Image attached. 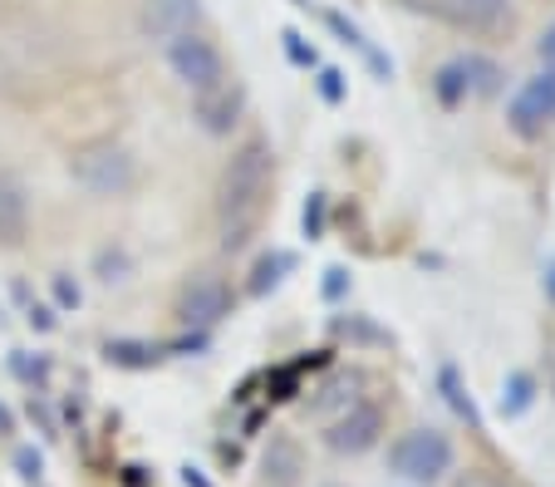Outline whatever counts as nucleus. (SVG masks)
<instances>
[{
    "label": "nucleus",
    "mask_w": 555,
    "mask_h": 487,
    "mask_svg": "<svg viewBox=\"0 0 555 487\" xmlns=\"http://www.w3.org/2000/svg\"><path fill=\"white\" fill-rule=\"evenodd\" d=\"M438 380H442V389H448V403H452V409H457V413H462V419H467L472 428H482V419H477V403H472V394L462 389L457 370H452V364H448V370H442Z\"/></svg>",
    "instance_id": "f3484780"
},
{
    "label": "nucleus",
    "mask_w": 555,
    "mask_h": 487,
    "mask_svg": "<svg viewBox=\"0 0 555 487\" xmlns=\"http://www.w3.org/2000/svg\"><path fill=\"white\" fill-rule=\"evenodd\" d=\"M182 487H211V483H207V477H202V473H197V467H192V463H188V467H182Z\"/></svg>",
    "instance_id": "cd10ccee"
},
{
    "label": "nucleus",
    "mask_w": 555,
    "mask_h": 487,
    "mask_svg": "<svg viewBox=\"0 0 555 487\" xmlns=\"http://www.w3.org/2000/svg\"><path fill=\"white\" fill-rule=\"evenodd\" d=\"M541 291H545V300H551V306H555V261L545 266V275H541Z\"/></svg>",
    "instance_id": "c85d7f7f"
},
{
    "label": "nucleus",
    "mask_w": 555,
    "mask_h": 487,
    "mask_svg": "<svg viewBox=\"0 0 555 487\" xmlns=\"http://www.w3.org/2000/svg\"><path fill=\"white\" fill-rule=\"evenodd\" d=\"M314 85H320V99H325V104H339V99H345V75H339V69H320Z\"/></svg>",
    "instance_id": "aec40b11"
},
{
    "label": "nucleus",
    "mask_w": 555,
    "mask_h": 487,
    "mask_svg": "<svg viewBox=\"0 0 555 487\" xmlns=\"http://www.w3.org/2000/svg\"><path fill=\"white\" fill-rule=\"evenodd\" d=\"M281 40H285V54H291V60L300 64V69H310V64H314V50H305V40H300V35H295V30H285Z\"/></svg>",
    "instance_id": "412c9836"
},
{
    "label": "nucleus",
    "mask_w": 555,
    "mask_h": 487,
    "mask_svg": "<svg viewBox=\"0 0 555 487\" xmlns=\"http://www.w3.org/2000/svg\"><path fill=\"white\" fill-rule=\"evenodd\" d=\"M5 434H15V419H11V409L0 403V438H5Z\"/></svg>",
    "instance_id": "c756f323"
},
{
    "label": "nucleus",
    "mask_w": 555,
    "mask_h": 487,
    "mask_svg": "<svg viewBox=\"0 0 555 487\" xmlns=\"http://www.w3.org/2000/svg\"><path fill=\"white\" fill-rule=\"evenodd\" d=\"M506 128L521 143H541L555 128V64H541L531 79H521L506 104Z\"/></svg>",
    "instance_id": "39448f33"
},
{
    "label": "nucleus",
    "mask_w": 555,
    "mask_h": 487,
    "mask_svg": "<svg viewBox=\"0 0 555 487\" xmlns=\"http://www.w3.org/2000/svg\"><path fill=\"white\" fill-rule=\"evenodd\" d=\"M320 487H339V483H320Z\"/></svg>",
    "instance_id": "7c9ffc66"
},
{
    "label": "nucleus",
    "mask_w": 555,
    "mask_h": 487,
    "mask_svg": "<svg viewBox=\"0 0 555 487\" xmlns=\"http://www.w3.org/2000/svg\"><path fill=\"white\" fill-rule=\"evenodd\" d=\"M261 473H266V483H275V487H291L295 477L305 473V453H300V444H295L291 434H275L271 444H266Z\"/></svg>",
    "instance_id": "f8f14e48"
},
{
    "label": "nucleus",
    "mask_w": 555,
    "mask_h": 487,
    "mask_svg": "<svg viewBox=\"0 0 555 487\" xmlns=\"http://www.w3.org/2000/svg\"><path fill=\"white\" fill-rule=\"evenodd\" d=\"M231 310H236V291H231L221 275H211V271H197L188 286L178 291V325H188L192 335L217 330Z\"/></svg>",
    "instance_id": "423d86ee"
},
{
    "label": "nucleus",
    "mask_w": 555,
    "mask_h": 487,
    "mask_svg": "<svg viewBox=\"0 0 555 487\" xmlns=\"http://www.w3.org/2000/svg\"><path fill=\"white\" fill-rule=\"evenodd\" d=\"M104 355H108V364H118V370H153V364L163 360V350L147 345V339H108Z\"/></svg>",
    "instance_id": "4468645a"
},
{
    "label": "nucleus",
    "mask_w": 555,
    "mask_h": 487,
    "mask_svg": "<svg viewBox=\"0 0 555 487\" xmlns=\"http://www.w3.org/2000/svg\"><path fill=\"white\" fill-rule=\"evenodd\" d=\"M163 54H168V69L172 79H178L188 94H207V89L227 85V54H221V44L211 40V35H202L197 25L182 35H172V40H163Z\"/></svg>",
    "instance_id": "20e7f679"
},
{
    "label": "nucleus",
    "mask_w": 555,
    "mask_h": 487,
    "mask_svg": "<svg viewBox=\"0 0 555 487\" xmlns=\"http://www.w3.org/2000/svg\"><path fill=\"white\" fill-rule=\"evenodd\" d=\"M535 54H541V64H555V21L541 30V44H535Z\"/></svg>",
    "instance_id": "b1692460"
},
{
    "label": "nucleus",
    "mask_w": 555,
    "mask_h": 487,
    "mask_svg": "<svg viewBox=\"0 0 555 487\" xmlns=\"http://www.w3.org/2000/svg\"><path fill=\"white\" fill-rule=\"evenodd\" d=\"M271 188H275V149L266 138H246L217 178L221 252H242L256 236V227L266 217V202H271Z\"/></svg>",
    "instance_id": "f257e3e1"
},
{
    "label": "nucleus",
    "mask_w": 555,
    "mask_h": 487,
    "mask_svg": "<svg viewBox=\"0 0 555 487\" xmlns=\"http://www.w3.org/2000/svg\"><path fill=\"white\" fill-rule=\"evenodd\" d=\"M384 428H388L384 403L378 399H354L335 424L325 428V448L330 453H339V458H359V453H369V448H378Z\"/></svg>",
    "instance_id": "0eeeda50"
},
{
    "label": "nucleus",
    "mask_w": 555,
    "mask_h": 487,
    "mask_svg": "<svg viewBox=\"0 0 555 487\" xmlns=\"http://www.w3.org/2000/svg\"><path fill=\"white\" fill-rule=\"evenodd\" d=\"M452 463H457V448H452V438L433 424H418L388 444V473L413 483V487H438L442 477L452 473Z\"/></svg>",
    "instance_id": "7ed1b4c3"
},
{
    "label": "nucleus",
    "mask_w": 555,
    "mask_h": 487,
    "mask_svg": "<svg viewBox=\"0 0 555 487\" xmlns=\"http://www.w3.org/2000/svg\"><path fill=\"white\" fill-rule=\"evenodd\" d=\"M457 487H502V483H496L492 473H467V477H462Z\"/></svg>",
    "instance_id": "a878e982"
},
{
    "label": "nucleus",
    "mask_w": 555,
    "mask_h": 487,
    "mask_svg": "<svg viewBox=\"0 0 555 487\" xmlns=\"http://www.w3.org/2000/svg\"><path fill=\"white\" fill-rule=\"evenodd\" d=\"M202 15V0H138V35L143 40H172V35L192 30Z\"/></svg>",
    "instance_id": "9d476101"
},
{
    "label": "nucleus",
    "mask_w": 555,
    "mask_h": 487,
    "mask_svg": "<svg viewBox=\"0 0 555 487\" xmlns=\"http://www.w3.org/2000/svg\"><path fill=\"white\" fill-rule=\"evenodd\" d=\"M69 178L89 192V197H128L138 188V158L118 138H94L69 153Z\"/></svg>",
    "instance_id": "f03ea898"
},
{
    "label": "nucleus",
    "mask_w": 555,
    "mask_h": 487,
    "mask_svg": "<svg viewBox=\"0 0 555 487\" xmlns=\"http://www.w3.org/2000/svg\"><path fill=\"white\" fill-rule=\"evenodd\" d=\"M291 271H295V256H291V252H271V256H261V261H256V271H251V281H246V291H251V296H266V291H275Z\"/></svg>",
    "instance_id": "2eb2a0df"
},
{
    "label": "nucleus",
    "mask_w": 555,
    "mask_h": 487,
    "mask_svg": "<svg viewBox=\"0 0 555 487\" xmlns=\"http://www.w3.org/2000/svg\"><path fill=\"white\" fill-rule=\"evenodd\" d=\"M99 281H104V286L128 281V252L124 246H104V252H99Z\"/></svg>",
    "instance_id": "a211bd4d"
},
{
    "label": "nucleus",
    "mask_w": 555,
    "mask_h": 487,
    "mask_svg": "<svg viewBox=\"0 0 555 487\" xmlns=\"http://www.w3.org/2000/svg\"><path fill=\"white\" fill-rule=\"evenodd\" d=\"M15 467H21V477H40L44 458L35 453V448H21V453H15Z\"/></svg>",
    "instance_id": "4be33fe9"
},
{
    "label": "nucleus",
    "mask_w": 555,
    "mask_h": 487,
    "mask_svg": "<svg viewBox=\"0 0 555 487\" xmlns=\"http://www.w3.org/2000/svg\"><path fill=\"white\" fill-rule=\"evenodd\" d=\"M54 300L60 306H79V286H74L69 275H54Z\"/></svg>",
    "instance_id": "5701e85b"
},
{
    "label": "nucleus",
    "mask_w": 555,
    "mask_h": 487,
    "mask_svg": "<svg viewBox=\"0 0 555 487\" xmlns=\"http://www.w3.org/2000/svg\"><path fill=\"white\" fill-rule=\"evenodd\" d=\"M496 79V64L477 60V54H462V60H448L433 75V94H438L442 108H462L472 94H487Z\"/></svg>",
    "instance_id": "6e6552de"
},
{
    "label": "nucleus",
    "mask_w": 555,
    "mask_h": 487,
    "mask_svg": "<svg viewBox=\"0 0 555 487\" xmlns=\"http://www.w3.org/2000/svg\"><path fill=\"white\" fill-rule=\"evenodd\" d=\"M325 275H330V281H325V296H339V291H345V271L335 266V271H325Z\"/></svg>",
    "instance_id": "bb28decb"
},
{
    "label": "nucleus",
    "mask_w": 555,
    "mask_h": 487,
    "mask_svg": "<svg viewBox=\"0 0 555 487\" xmlns=\"http://www.w3.org/2000/svg\"><path fill=\"white\" fill-rule=\"evenodd\" d=\"M246 118V89L242 85H217L207 94H192V124L207 138H231V128Z\"/></svg>",
    "instance_id": "1a4fd4ad"
},
{
    "label": "nucleus",
    "mask_w": 555,
    "mask_h": 487,
    "mask_svg": "<svg viewBox=\"0 0 555 487\" xmlns=\"http://www.w3.org/2000/svg\"><path fill=\"white\" fill-rule=\"evenodd\" d=\"M30 325H40V330H54V310H50V306H30Z\"/></svg>",
    "instance_id": "393cba45"
},
{
    "label": "nucleus",
    "mask_w": 555,
    "mask_h": 487,
    "mask_svg": "<svg viewBox=\"0 0 555 487\" xmlns=\"http://www.w3.org/2000/svg\"><path fill=\"white\" fill-rule=\"evenodd\" d=\"M531 403H535V380L526 370H512L506 374V384H502V413L506 419H521Z\"/></svg>",
    "instance_id": "dca6fc26"
},
{
    "label": "nucleus",
    "mask_w": 555,
    "mask_h": 487,
    "mask_svg": "<svg viewBox=\"0 0 555 487\" xmlns=\"http://www.w3.org/2000/svg\"><path fill=\"white\" fill-rule=\"evenodd\" d=\"M506 5L512 0H442V15L452 25H462V30H492L506 15Z\"/></svg>",
    "instance_id": "ddd939ff"
},
{
    "label": "nucleus",
    "mask_w": 555,
    "mask_h": 487,
    "mask_svg": "<svg viewBox=\"0 0 555 487\" xmlns=\"http://www.w3.org/2000/svg\"><path fill=\"white\" fill-rule=\"evenodd\" d=\"M305 236L310 242L325 236V192H310V202H305Z\"/></svg>",
    "instance_id": "6ab92c4d"
},
{
    "label": "nucleus",
    "mask_w": 555,
    "mask_h": 487,
    "mask_svg": "<svg viewBox=\"0 0 555 487\" xmlns=\"http://www.w3.org/2000/svg\"><path fill=\"white\" fill-rule=\"evenodd\" d=\"M30 236V192H25L21 172H0V246L15 252Z\"/></svg>",
    "instance_id": "9b49d317"
}]
</instances>
